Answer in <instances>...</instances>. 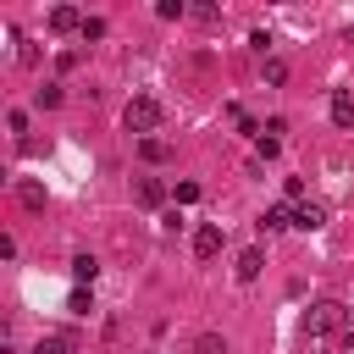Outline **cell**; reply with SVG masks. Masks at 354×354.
I'll return each instance as SVG.
<instances>
[{"instance_id":"e0dca14e","label":"cell","mask_w":354,"mask_h":354,"mask_svg":"<svg viewBox=\"0 0 354 354\" xmlns=\"http://www.w3.org/2000/svg\"><path fill=\"white\" fill-rule=\"evenodd\" d=\"M194 354H227V343H221V337H216V332H205V337H199V343H194Z\"/></svg>"},{"instance_id":"277c9868","label":"cell","mask_w":354,"mask_h":354,"mask_svg":"<svg viewBox=\"0 0 354 354\" xmlns=\"http://www.w3.org/2000/svg\"><path fill=\"white\" fill-rule=\"evenodd\" d=\"M50 33H83V11L77 6H55L50 11Z\"/></svg>"},{"instance_id":"ac0fdd59","label":"cell","mask_w":354,"mask_h":354,"mask_svg":"<svg viewBox=\"0 0 354 354\" xmlns=\"http://www.w3.org/2000/svg\"><path fill=\"white\" fill-rule=\"evenodd\" d=\"M88 39H105V17H83V44Z\"/></svg>"},{"instance_id":"6da1fadb","label":"cell","mask_w":354,"mask_h":354,"mask_svg":"<svg viewBox=\"0 0 354 354\" xmlns=\"http://www.w3.org/2000/svg\"><path fill=\"white\" fill-rule=\"evenodd\" d=\"M343 321H348V310L337 299H321L304 310V337H343Z\"/></svg>"},{"instance_id":"ba28073f","label":"cell","mask_w":354,"mask_h":354,"mask_svg":"<svg viewBox=\"0 0 354 354\" xmlns=\"http://www.w3.org/2000/svg\"><path fill=\"white\" fill-rule=\"evenodd\" d=\"M260 266H266V254H260V249H243L232 271H238V282H254V277H260Z\"/></svg>"},{"instance_id":"3957f363","label":"cell","mask_w":354,"mask_h":354,"mask_svg":"<svg viewBox=\"0 0 354 354\" xmlns=\"http://www.w3.org/2000/svg\"><path fill=\"white\" fill-rule=\"evenodd\" d=\"M133 199H138L144 210H155V205H166V183H160V177H138V183H133Z\"/></svg>"},{"instance_id":"5bb4252c","label":"cell","mask_w":354,"mask_h":354,"mask_svg":"<svg viewBox=\"0 0 354 354\" xmlns=\"http://www.w3.org/2000/svg\"><path fill=\"white\" fill-rule=\"evenodd\" d=\"M260 72H266V83H288V61H277V55H271Z\"/></svg>"},{"instance_id":"ffe728a7","label":"cell","mask_w":354,"mask_h":354,"mask_svg":"<svg viewBox=\"0 0 354 354\" xmlns=\"http://www.w3.org/2000/svg\"><path fill=\"white\" fill-rule=\"evenodd\" d=\"M199 199V183H177V205H194Z\"/></svg>"},{"instance_id":"7c38bea8","label":"cell","mask_w":354,"mask_h":354,"mask_svg":"<svg viewBox=\"0 0 354 354\" xmlns=\"http://www.w3.org/2000/svg\"><path fill=\"white\" fill-rule=\"evenodd\" d=\"M138 155H144V160H166L171 149H166V138H138Z\"/></svg>"},{"instance_id":"52a82bcc","label":"cell","mask_w":354,"mask_h":354,"mask_svg":"<svg viewBox=\"0 0 354 354\" xmlns=\"http://www.w3.org/2000/svg\"><path fill=\"white\" fill-rule=\"evenodd\" d=\"M17 199H22V210H44V188L33 177H17Z\"/></svg>"},{"instance_id":"9a60e30c","label":"cell","mask_w":354,"mask_h":354,"mask_svg":"<svg viewBox=\"0 0 354 354\" xmlns=\"http://www.w3.org/2000/svg\"><path fill=\"white\" fill-rule=\"evenodd\" d=\"M33 100H39V105H44V111H55V105H61V83H44V88H39V94H33Z\"/></svg>"},{"instance_id":"7a4b0ae2","label":"cell","mask_w":354,"mask_h":354,"mask_svg":"<svg viewBox=\"0 0 354 354\" xmlns=\"http://www.w3.org/2000/svg\"><path fill=\"white\" fill-rule=\"evenodd\" d=\"M122 122H127V133H138V138H149V133L160 127V105H155L149 94H138V100H127V111H122Z\"/></svg>"},{"instance_id":"8992f818","label":"cell","mask_w":354,"mask_h":354,"mask_svg":"<svg viewBox=\"0 0 354 354\" xmlns=\"http://www.w3.org/2000/svg\"><path fill=\"white\" fill-rule=\"evenodd\" d=\"M293 227H304V232H315V227H326V205H315V199H304V205L293 210Z\"/></svg>"},{"instance_id":"8fae6325","label":"cell","mask_w":354,"mask_h":354,"mask_svg":"<svg viewBox=\"0 0 354 354\" xmlns=\"http://www.w3.org/2000/svg\"><path fill=\"white\" fill-rule=\"evenodd\" d=\"M282 227H293V210H288V205H271V210L260 216V232H282Z\"/></svg>"},{"instance_id":"9c48e42d","label":"cell","mask_w":354,"mask_h":354,"mask_svg":"<svg viewBox=\"0 0 354 354\" xmlns=\"http://www.w3.org/2000/svg\"><path fill=\"white\" fill-rule=\"evenodd\" d=\"M332 122H337V127H354V94H348V88L332 94Z\"/></svg>"},{"instance_id":"5b68a950","label":"cell","mask_w":354,"mask_h":354,"mask_svg":"<svg viewBox=\"0 0 354 354\" xmlns=\"http://www.w3.org/2000/svg\"><path fill=\"white\" fill-rule=\"evenodd\" d=\"M194 254H199V260H216V254H221V227L205 221V227L194 232Z\"/></svg>"},{"instance_id":"2e32d148","label":"cell","mask_w":354,"mask_h":354,"mask_svg":"<svg viewBox=\"0 0 354 354\" xmlns=\"http://www.w3.org/2000/svg\"><path fill=\"white\" fill-rule=\"evenodd\" d=\"M66 310H72V315H88V310H94V299H88V288H77V293L66 299Z\"/></svg>"},{"instance_id":"30bf717a","label":"cell","mask_w":354,"mask_h":354,"mask_svg":"<svg viewBox=\"0 0 354 354\" xmlns=\"http://www.w3.org/2000/svg\"><path fill=\"white\" fill-rule=\"evenodd\" d=\"M33 354H77V343H72L66 332H50V337H39V343H33Z\"/></svg>"},{"instance_id":"4fadbf2b","label":"cell","mask_w":354,"mask_h":354,"mask_svg":"<svg viewBox=\"0 0 354 354\" xmlns=\"http://www.w3.org/2000/svg\"><path fill=\"white\" fill-rule=\"evenodd\" d=\"M94 271H100L94 254H77V260H72V277H77V282H94Z\"/></svg>"},{"instance_id":"d6986e66","label":"cell","mask_w":354,"mask_h":354,"mask_svg":"<svg viewBox=\"0 0 354 354\" xmlns=\"http://www.w3.org/2000/svg\"><path fill=\"white\" fill-rule=\"evenodd\" d=\"M155 17H166V22H171V17H183V0H160V6H155Z\"/></svg>"}]
</instances>
